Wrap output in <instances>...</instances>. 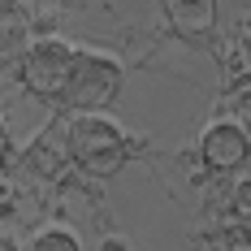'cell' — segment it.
Here are the masks:
<instances>
[{
    "instance_id": "6da1fadb",
    "label": "cell",
    "mask_w": 251,
    "mask_h": 251,
    "mask_svg": "<svg viewBox=\"0 0 251 251\" xmlns=\"http://www.w3.org/2000/svg\"><path fill=\"white\" fill-rule=\"evenodd\" d=\"M70 148H74V165L87 169L91 177H113L126 165V139L113 122L100 117H78L70 126Z\"/></svg>"
},
{
    "instance_id": "9c48e42d",
    "label": "cell",
    "mask_w": 251,
    "mask_h": 251,
    "mask_svg": "<svg viewBox=\"0 0 251 251\" xmlns=\"http://www.w3.org/2000/svg\"><path fill=\"white\" fill-rule=\"evenodd\" d=\"M234 217H238V221L251 217V182H243V186L234 191Z\"/></svg>"
},
{
    "instance_id": "8fae6325",
    "label": "cell",
    "mask_w": 251,
    "mask_h": 251,
    "mask_svg": "<svg viewBox=\"0 0 251 251\" xmlns=\"http://www.w3.org/2000/svg\"><path fill=\"white\" fill-rule=\"evenodd\" d=\"M243 229H247V238H251V217H243Z\"/></svg>"
},
{
    "instance_id": "ba28073f",
    "label": "cell",
    "mask_w": 251,
    "mask_h": 251,
    "mask_svg": "<svg viewBox=\"0 0 251 251\" xmlns=\"http://www.w3.org/2000/svg\"><path fill=\"white\" fill-rule=\"evenodd\" d=\"M78 243L70 238V234H39L35 238V251H74Z\"/></svg>"
},
{
    "instance_id": "3957f363",
    "label": "cell",
    "mask_w": 251,
    "mask_h": 251,
    "mask_svg": "<svg viewBox=\"0 0 251 251\" xmlns=\"http://www.w3.org/2000/svg\"><path fill=\"white\" fill-rule=\"evenodd\" d=\"M74 65V52L65 44H35L22 56V82L35 96H61L65 91V78Z\"/></svg>"
},
{
    "instance_id": "7c38bea8",
    "label": "cell",
    "mask_w": 251,
    "mask_h": 251,
    "mask_svg": "<svg viewBox=\"0 0 251 251\" xmlns=\"http://www.w3.org/2000/svg\"><path fill=\"white\" fill-rule=\"evenodd\" d=\"M0 9H13V0H0Z\"/></svg>"
},
{
    "instance_id": "5b68a950",
    "label": "cell",
    "mask_w": 251,
    "mask_h": 251,
    "mask_svg": "<svg viewBox=\"0 0 251 251\" xmlns=\"http://www.w3.org/2000/svg\"><path fill=\"white\" fill-rule=\"evenodd\" d=\"M203 160L212 169H234L247 160V134L238 126H212L203 134Z\"/></svg>"
},
{
    "instance_id": "30bf717a",
    "label": "cell",
    "mask_w": 251,
    "mask_h": 251,
    "mask_svg": "<svg viewBox=\"0 0 251 251\" xmlns=\"http://www.w3.org/2000/svg\"><path fill=\"white\" fill-rule=\"evenodd\" d=\"M4 151H9V134H4V126H0V160H4Z\"/></svg>"
},
{
    "instance_id": "8992f818",
    "label": "cell",
    "mask_w": 251,
    "mask_h": 251,
    "mask_svg": "<svg viewBox=\"0 0 251 251\" xmlns=\"http://www.w3.org/2000/svg\"><path fill=\"white\" fill-rule=\"evenodd\" d=\"M165 13H169L177 35L203 39L212 30V22H217V0H165Z\"/></svg>"
},
{
    "instance_id": "277c9868",
    "label": "cell",
    "mask_w": 251,
    "mask_h": 251,
    "mask_svg": "<svg viewBox=\"0 0 251 251\" xmlns=\"http://www.w3.org/2000/svg\"><path fill=\"white\" fill-rule=\"evenodd\" d=\"M26 165H30L39 177H48V182H56V177L70 174V165H74L70 126H48V130H44V134L30 143V151H26Z\"/></svg>"
},
{
    "instance_id": "52a82bcc",
    "label": "cell",
    "mask_w": 251,
    "mask_h": 251,
    "mask_svg": "<svg viewBox=\"0 0 251 251\" xmlns=\"http://www.w3.org/2000/svg\"><path fill=\"white\" fill-rule=\"evenodd\" d=\"M9 13L13 9H0V61H13L18 48H22V30L9 22Z\"/></svg>"
},
{
    "instance_id": "7a4b0ae2",
    "label": "cell",
    "mask_w": 251,
    "mask_h": 251,
    "mask_svg": "<svg viewBox=\"0 0 251 251\" xmlns=\"http://www.w3.org/2000/svg\"><path fill=\"white\" fill-rule=\"evenodd\" d=\"M117 87H122V74H117L113 61L74 52V65H70V78H65L61 100L70 104V108H78V113H96L104 104H113Z\"/></svg>"
}]
</instances>
